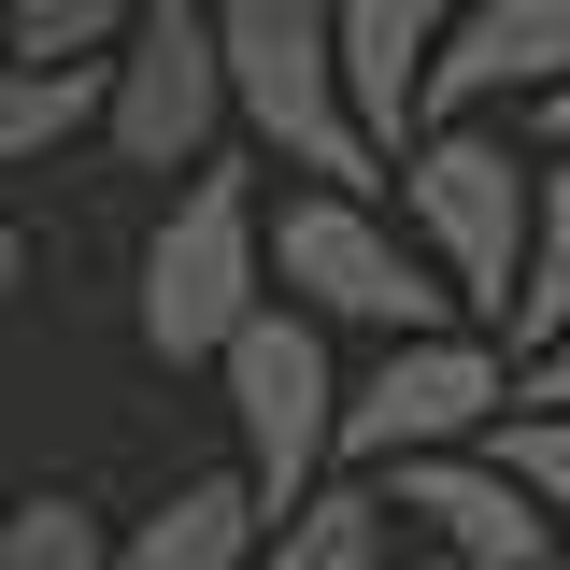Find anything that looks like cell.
I'll use <instances>...</instances> for the list:
<instances>
[{
    "mask_svg": "<svg viewBox=\"0 0 570 570\" xmlns=\"http://www.w3.org/2000/svg\"><path fill=\"white\" fill-rule=\"evenodd\" d=\"M0 570H115V528L86 499H14L0 513Z\"/></svg>",
    "mask_w": 570,
    "mask_h": 570,
    "instance_id": "obj_17",
    "label": "cell"
},
{
    "mask_svg": "<svg viewBox=\"0 0 570 570\" xmlns=\"http://www.w3.org/2000/svg\"><path fill=\"white\" fill-rule=\"evenodd\" d=\"M542 570H557V557H542Z\"/></svg>",
    "mask_w": 570,
    "mask_h": 570,
    "instance_id": "obj_21",
    "label": "cell"
},
{
    "mask_svg": "<svg viewBox=\"0 0 570 570\" xmlns=\"http://www.w3.org/2000/svg\"><path fill=\"white\" fill-rule=\"evenodd\" d=\"M385 513H428L456 570H542V557H557L542 513L499 485V456H400V499H385Z\"/></svg>",
    "mask_w": 570,
    "mask_h": 570,
    "instance_id": "obj_10",
    "label": "cell"
},
{
    "mask_svg": "<svg viewBox=\"0 0 570 570\" xmlns=\"http://www.w3.org/2000/svg\"><path fill=\"white\" fill-rule=\"evenodd\" d=\"M243 557H257V499H243V471H186V485L115 542V570H243Z\"/></svg>",
    "mask_w": 570,
    "mask_h": 570,
    "instance_id": "obj_11",
    "label": "cell"
},
{
    "mask_svg": "<svg viewBox=\"0 0 570 570\" xmlns=\"http://www.w3.org/2000/svg\"><path fill=\"white\" fill-rule=\"evenodd\" d=\"M214 129H228V71H214V29L200 0H142L100 58V142L129 171H200Z\"/></svg>",
    "mask_w": 570,
    "mask_h": 570,
    "instance_id": "obj_7",
    "label": "cell"
},
{
    "mask_svg": "<svg viewBox=\"0 0 570 570\" xmlns=\"http://www.w3.org/2000/svg\"><path fill=\"white\" fill-rule=\"evenodd\" d=\"M442 29H456V0H328V58H343V115L371 157H400L414 142V86L442 58Z\"/></svg>",
    "mask_w": 570,
    "mask_h": 570,
    "instance_id": "obj_9",
    "label": "cell"
},
{
    "mask_svg": "<svg viewBox=\"0 0 570 570\" xmlns=\"http://www.w3.org/2000/svg\"><path fill=\"white\" fill-rule=\"evenodd\" d=\"M542 157H570V86H542Z\"/></svg>",
    "mask_w": 570,
    "mask_h": 570,
    "instance_id": "obj_20",
    "label": "cell"
},
{
    "mask_svg": "<svg viewBox=\"0 0 570 570\" xmlns=\"http://www.w3.org/2000/svg\"><path fill=\"white\" fill-rule=\"evenodd\" d=\"M243 570H385V485H314L299 513L257 528Z\"/></svg>",
    "mask_w": 570,
    "mask_h": 570,
    "instance_id": "obj_12",
    "label": "cell"
},
{
    "mask_svg": "<svg viewBox=\"0 0 570 570\" xmlns=\"http://www.w3.org/2000/svg\"><path fill=\"white\" fill-rule=\"evenodd\" d=\"M542 86H570V0H456L414 86V129H471L485 100H542Z\"/></svg>",
    "mask_w": 570,
    "mask_h": 570,
    "instance_id": "obj_8",
    "label": "cell"
},
{
    "mask_svg": "<svg viewBox=\"0 0 570 570\" xmlns=\"http://www.w3.org/2000/svg\"><path fill=\"white\" fill-rule=\"evenodd\" d=\"M513 414H570V328L513 356Z\"/></svg>",
    "mask_w": 570,
    "mask_h": 570,
    "instance_id": "obj_18",
    "label": "cell"
},
{
    "mask_svg": "<svg viewBox=\"0 0 570 570\" xmlns=\"http://www.w3.org/2000/svg\"><path fill=\"white\" fill-rule=\"evenodd\" d=\"M400 243L428 257V285L456 314H513V272H528V157L499 129H414L400 142Z\"/></svg>",
    "mask_w": 570,
    "mask_h": 570,
    "instance_id": "obj_3",
    "label": "cell"
},
{
    "mask_svg": "<svg viewBox=\"0 0 570 570\" xmlns=\"http://www.w3.org/2000/svg\"><path fill=\"white\" fill-rule=\"evenodd\" d=\"M214 29V71H228V115L272 142L299 186H343V200H371V142H356L343 115V58H328V0H200Z\"/></svg>",
    "mask_w": 570,
    "mask_h": 570,
    "instance_id": "obj_1",
    "label": "cell"
},
{
    "mask_svg": "<svg viewBox=\"0 0 570 570\" xmlns=\"http://www.w3.org/2000/svg\"><path fill=\"white\" fill-rule=\"evenodd\" d=\"M257 272L285 285L299 328H371V343L456 328V299L428 285V257L400 243V214L343 200V186H285V214H257Z\"/></svg>",
    "mask_w": 570,
    "mask_h": 570,
    "instance_id": "obj_2",
    "label": "cell"
},
{
    "mask_svg": "<svg viewBox=\"0 0 570 570\" xmlns=\"http://www.w3.org/2000/svg\"><path fill=\"white\" fill-rule=\"evenodd\" d=\"M142 0H0V58H29V71H100L115 58V29H129Z\"/></svg>",
    "mask_w": 570,
    "mask_h": 570,
    "instance_id": "obj_16",
    "label": "cell"
},
{
    "mask_svg": "<svg viewBox=\"0 0 570 570\" xmlns=\"http://www.w3.org/2000/svg\"><path fill=\"white\" fill-rule=\"evenodd\" d=\"M71 129H100V71H29V58H0V171L58 157Z\"/></svg>",
    "mask_w": 570,
    "mask_h": 570,
    "instance_id": "obj_14",
    "label": "cell"
},
{
    "mask_svg": "<svg viewBox=\"0 0 570 570\" xmlns=\"http://www.w3.org/2000/svg\"><path fill=\"white\" fill-rule=\"evenodd\" d=\"M257 299H272V272H257V171L200 157L186 200L157 214V243H142V343L171 356V371H214V343Z\"/></svg>",
    "mask_w": 570,
    "mask_h": 570,
    "instance_id": "obj_5",
    "label": "cell"
},
{
    "mask_svg": "<svg viewBox=\"0 0 570 570\" xmlns=\"http://www.w3.org/2000/svg\"><path fill=\"white\" fill-rule=\"evenodd\" d=\"M570 328V157L528 171V272H513V314H499V343H557Z\"/></svg>",
    "mask_w": 570,
    "mask_h": 570,
    "instance_id": "obj_13",
    "label": "cell"
},
{
    "mask_svg": "<svg viewBox=\"0 0 570 570\" xmlns=\"http://www.w3.org/2000/svg\"><path fill=\"white\" fill-rule=\"evenodd\" d=\"M14 285H29V228L0 214V299H14Z\"/></svg>",
    "mask_w": 570,
    "mask_h": 570,
    "instance_id": "obj_19",
    "label": "cell"
},
{
    "mask_svg": "<svg viewBox=\"0 0 570 570\" xmlns=\"http://www.w3.org/2000/svg\"><path fill=\"white\" fill-rule=\"evenodd\" d=\"M214 385H228V428H243V499H257V528L299 513V499L328 485V414H343V371H328V328H299L285 299H257L228 343H214Z\"/></svg>",
    "mask_w": 570,
    "mask_h": 570,
    "instance_id": "obj_4",
    "label": "cell"
},
{
    "mask_svg": "<svg viewBox=\"0 0 570 570\" xmlns=\"http://www.w3.org/2000/svg\"><path fill=\"white\" fill-rule=\"evenodd\" d=\"M485 456H499V485L542 513V542H557V570H570V414H499Z\"/></svg>",
    "mask_w": 570,
    "mask_h": 570,
    "instance_id": "obj_15",
    "label": "cell"
},
{
    "mask_svg": "<svg viewBox=\"0 0 570 570\" xmlns=\"http://www.w3.org/2000/svg\"><path fill=\"white\" fill-rule=\"evenodd\" d=\"M513 414V356L485 328H428V343H385L371 385H343L328 414V456L356 471H400V456H485V428Z\"/></svg>",
    "mask_w": 570,
    "mask_h": 570,
    "instance_id": "obj_6",
    "label": "cell"
}]
</instances>
